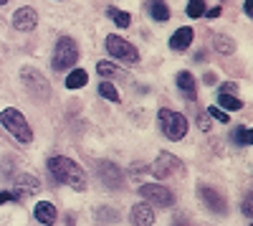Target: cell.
Returning <instances> with one entry per match:
<instances>
[{"instance_id":"obj_30","label":"cell","mask_w":253,"mask_h":226,"mask_svg":"<svg viewBox=\"0 0 253 226\" xmlns=\"http://www.w3.org/2000/svg\"><path fill=\"white\" fill-rule=\"evenodd\" d=\"M236 89H238V87L233 84V81H225V84H220V87H218V92H225V94H233Z\"/></svg>"},{"instance_id":"obj_9","label":"cell","mask_w":253,"mask_h":226,"mask_svg":"<svg viewBox=\"0 0 253 226\" xmlns=\"http://www.w3.org/2000/svg\"><path fill=\"white\" fill-rule=\"evenodd\" d=\"M198 196H200V201L213 214H218V216H225L228 214V201H225V196L220 191L210 188V186H198Z\"/></svg>"},{"instance_id":"obj_25","label":"cell","mask_w":253,"mask_h":226,"mask_svg":"<svg viewBox=\"0 0 253 226\" xmlns=\"http://www.w3.org/2000/svg\"><path fill=\"white\" fill-rule=\"evenodd\" d=\"M187 15L190 18L205 15V0H190V3H187Z\"/></svg>"},{"instance_id":"obj_12","label":"cell","mask_w":253,"mask_h":226,"mask_svg":"<svg viewBox=\"0 0 253 226\" xmlns=\"http://www.w3.org/2000/svg\"><path fill=\"white\" fill-rule=\"evenodd\" d=\"M129 221L132 226H152L155 224V209L150 203H134L129 211Z\"/></svg>"},{"instance_id":"obj_26","label":"cell","mask_w":253,"mask_h":226,"mask_svg":"<svg viewBox=\"0 0 253 226\" xmlns=\"http://www.w3.org/2000/svg\"><path fill=\"white\" fill-rule=\"evenodd\" d=\"M96 216H99L101 221H117V211H114V209H107V206H101V209L96 211Z\"/></svg>"},{"instance_id":"obj_6","label":"cell","mask_w":253,"mask_h":226,"mask_svg":"<svg viewBox=\"0 0 253 226\" xmlns=\"http://www.w3.org/2000/svg\"><path fill=\"white\" fill-rule=\"evenodd\" d=\"M139 196L150 206H160V209H170L175 203V193L162 183H144V186H139Z\"/></svg>"},{"instance_id":"obj_11","label":"cell","mask_w":253,"mask_h":226,"mask_svg":"<svg viewBox=\"0 0 253 226\" xmlns=\"http://www.w3.org/2000/svg\"><path fill=\"white\" fill-rule=\"evenodd\" d=\"M20 76H23V84H26V87L33 92V94H38V92H41V97H43V99H48V94H51V87H48V81H46L43 76H41L36 69L26 66Z\"/></svg>"},{"instance_id":"obj_36","label":"cell","mask_w":253,"mask_h":226,"mask_svg":"<svg viewBox=\"0 0 253 226\" xmlns=\"http://www.w3.org/2000/svg\"><path fill=\"white\" fill-rule=\"evenodd\" d=\"M5 3H8V0H0V5H5Z\"/></svg>"},{"instance_id":"obj_20","label":"cell","mask_w":253,"mask_h":226,"mask_svg":"<svg viewBox=\"0 0 253 226\" xmlns=\"http://www.w3.org/2000/svg\"><path fill=\"white\" fill-rule=\"evenodd\" d=\"M86 81H89L86 71H84V69H74L66 76V89H81V87H86Z\"/></svg>"},{"instance_id":"obj_5","label":"cell","mask_w":253,"mask_h":226,"mask_svg":"<svg viewBox=\"0 0 253 226\" xmlns=\"http://www.w3.org/2000/svg\"><path fill=\"white\" fill-rule=\"evenodd\" d=\"M104 46H107V54H112L114 58L124 61V64H129V66L139 64V51L126 38H122L119 33H109L107 41H104Z\"/></svg>"},{"instance_id":"obj_34","label":"cell","mask_w":253,"mask_h":226,"mask_svg":"<svg viewBox=\"0 0 253 226\" xmlns=\"http://www.w3.org/2000/svg\"><path fill=\"white\" fill-rule=\"evenodd\" d=\"M172 226H195V224H190V221H175Z\"/></svg>"},{"instance_id":"obj_8","label":"cell","mask_w":253,"mask_h":226,"mask_svg":"<svg viewBox=\"0 0 253 226\" xmlns=\"http://www.w3.org/2000/svg\"><path fill=\"white\" fill-rule=\"evenodd\" d=\"M94 166H96V173H99L101 183L107 188H112V191L124 188V173H122L119 166H114V163H109V160H96Z\"/></svg>"},{"instance_id":"obj_31","label":"cell","mask_w":253,"mask_h":226,"mask_svg":"<svg viewBox=\"0 0 253 226\" xmlns=\"http://www.w3.org/2000/svg\"><path fill=\"white\" fill-rule=\"evenodd\" d=\"M8 201H18L15 193H10V191H0V206H3V203H8Z\"/></svg>"},{"instance_id":"obj_7","label":"cell","mask_w":253,"mask_h":226,"mask_svg":"<svg viewBox=\"0 0 253 226\" xmlns=\"http://www.w3.org/2000/svg\"><path fill=\"white\" fill-rule=\"evenodd\" d=\"M180 173H185L182 160H180L177 155H172V153H167V150H162V153L155 158V163H152V175H155L157 180L172 178V175H180Z\"/></svg>"},{"instance_id":"obj_18","label":"cell","mask_w":253,"mask_h":226,"mask_svg":"<svg viewBox=\"0 0 253 226\" xmlns=\"http://www.w3.org/2000/svg\"><path fill=\"white\" fill-rule=\"evenodd\" d=\"M218 110H228V112H238L243 110V102L236 97V94H225V92H218Z\"/></svg>"},{"instance_id":"obj_21","label":"cell","mask_w":253,"mask_h":226,"mask_svg":"<svg viewBox=\"0 0 253 226\" xmlns=\"http://www.w3.org/2000/svg\"><path fill=\"white\" fill-rule=\"evenodd\" d=\"M107 15L114 20V23L119 26V28H129L132 26V18H129V13L126 10H119V8H109L107 10Z\"/></svg>"},{"instance_id":"obj_33","label":"cell","mask_w":253,"mask_h":226,"mask_svg":"<svg viewBox=\"0 0 253 226\" xmlns=\"http://www.w3.org/2000/svg\"><path fill=\"white\" fill-rule=\"evenodd\" d=\"M251 5H253L251 0H246V3H243V13H246V15H251Z\"/></svg>"},{"instance_id":"obj_4","label":"cell","mask_w":253,"mask_h":226,"mask_svg":"<svg viewBox=\"0 0 253 226\" xmlns=\"http://www.w3.org/2000/svg\"><path fill=\"white\" fill-rule=\"evenodd\" d=\"M157 125H160L162 135L167 140H172V142H180L187 135V119H185V114L172 112V110H167V107H162L157 112Z\"/></svg>"},{"instance_id":"obj_3","label":"cell","mask_w":253,"mask_h":226,"mask_svg":"<svg viewBox=\"0 0 253 226\" xmlns=\"http://www.w3.org/2000/svg\"><path fill=\"white\" fill-rule=\"evenodd\" d=\"M0 122H3V127H5L18 142H23V145H28V142L33 140V130H31L26 114L20 112V110L5 107L3 112H0Z\"/></svg>"},{"instance_id":"obj_35","label":"cell","mask_w":253,"mask_h":226,"mask_svg":"<svg viewBox=\"0 0 253 226\" xmlns=\"http://www.w3.org/2000/svg\"><path fill=\"white\" fill-rule=\"evenodd\" d=\"M66 226H74V219H69V221H66Z\"/></svg>"},{"instance_id":"obj_15","label":"cell","mask_w":253,"mask_h":226,"mask_svg":"<svg viewBox=\"0 0 253 226\" xmlns=\"http://www.w3.org/2000/svg\"><path fill=\"white\" fill-rule=\"evenodd\" d=\"M38 188H41V183H38L33 175L26 173V175H18V180H15V191H13V193H15L18 201H23L28 193H36Z\"/></svg>"},{"instance_id":"obj_32","label":"cell","mask_w":253,"mask_h":226,"mask_svg":"<svg viewBox=\"0 0 253 226\" xmlns=\"http://www.w3.org/2000/svg\"><path fill=\"white\" fill-rule=\"evenodd\" d=\"M220 13H223V8H220V5H215V8L205 10V15H208V18H220Z\"/></svg>"},{"instance_id":"obj_19","label":"cell","mask_w":253,"mask_h":226,"mask_svg":"<svg viewBox=\"0 0 253 226\" xmlns=\"http://www.w3.org/2000/svg\"><path fill=\"white\" fill-rule=\"evenodd\" d=\"M213 46H215V51H220L223 56L236 54V41H233V38H228V36H220V33L213 36Z\"/></svg>"},{"instance_id":"obj_17","label":"cell","mask_w":253,"mask_h":226,"mask_svg":"<svg viewBox=\"0 0 253 226\" xmlns=\"http://www.w3.org/2000/svg\"><path fill=\"white\" fill-rule=\"evenodd\" d=\"M147 13H150L155 20H160V23H165V20H170V5L165 3V0H150L147 3Z\"/></svg>"},{"instance_id":"obj_14","label":"cell","mask_w":253,"mask_h":226,"mask_svg":"<svg viewBox=\"0 0 253 226\" xmlns=\"http://www.w3.org/2000/svg\"><path fill=\"white\" fill-rule=\"evenodd\" d=\"M193 38H195V31L187 28V26H182V28H177V31L170 36V49H172V51H185V49H190Z\"/></svg>"},{"instance_id":"obj_27","label":"cell","mask_w":253,"mask_h":226,"mask_svg":"<svg viewBox=\"0 0 253 226\" xmlns=\"http://www.w3.org/2000/svg\"><path fill=\"white\" fill-rule=\"evenodd\" d=\"M208 117H213V119H218V122H223V125H225V122L230 119L223 110H218V107H208Z\"/></svg>"},{"instance_id":"obj_24","label":"cell","mask_w":253,"mask_h":226,"mask_svg":"<svg viewBox=\"0 0 253 226\" xmlns=\"http://www.w3.org/2000/svg\"><path fill=\"white\" fill-rule=\"evenodd\" d=\"M96 92H99V97L109 99V102H119V92H117V87L112 84V81H101Z\"/></svg>"},{"instance_id":"obj_28","label":"cell","mask_w":253,"mask_h":226,"mask_svg":"<svg viewBox=\"0 0 253 226\" xmlns=\"http://www.w3.org/2000/svg\"><path fill=\"white\" fill-rule=\"evenodd\" d=\"M198 127L203 132H210V117H208V112H200L198 114Z\"/></svg>"},{"instance_id":"obj_23","label":"cell","mask_w":253,"mask_h":226,"mask_svg":"<svg viewBox=\"0 0 253 226\" xmlns=\"http://www.w3.org/2000/svg\"><path fill=\"white\" fill-rule=\"evenodd\" d=\"M230 140H233L236 145H251L253 132H251V127H236L233 132H230Z\"/></svg>"},{"instance_id":"obj_10","label":"cell","mask_w":253,"mask_h":226,"mask_svg":"<svg viewBox=\"0 0 253 226\" xmlns=\"http://www.w3.org/2000/svg\"><path fill=\"white\" fill-rule=\"evenodd\" d=\"M13 26H15L20 33H31V31H36V26H38V13H36L31 5L18 8L15 15H13Z\"/></svg>"},{"instance_id":"obj_16","label":"cell","mask_w":253,"mask_h":226,"mask_svg":"<svg viewBox=\"0 0 253 226\" xmlns=\"http://www.w3.org/2000/svg\"><path fill=\"white\" fill-rule=\"evenodd\" d=\"M177 89L180 94H185V99L193 102L198 97V84H195V76L190 74V71H180L177 74Z\"/></svg>"},{"instance_id":"obj_2","label":"cell","mask_w":253,"mask_h":226,"mask_svg":"<svg viewBox=\"0 0 253 226\" xmlns=\"http://www.w3.org/2000/svg\"><path fill=\"white\" fill-rule=\"evenodd\" d=\"M79 44L71 38V36H58L56 41V51H53V61L51 66L53 71H69L79 64Z\"/></svg>"},{"instance_id":"obj_1","label":"cell","mask_w":253,"mask_h":226,"mask_svg":"<svg viewBox=\"0 0 253 226\" xmlns=\"http://www.w3.org/2000/svg\"><path fill=\"white\" fill-rule=\"evenodd\" d=\"M46 168L63 186H69L74 191H86V173H84V168L76 160H71L66 155H53L46 160Z\"/></svg>"},{"instance_id":"obj_29","label":"cell","mask_w":253,"mask_h":226,"mask_svg":"<svg viewBox=\"0 0 253 226\" xmlns=\"http://www.w3.org/2000/svg\"><path fill=\"white\" fill-rule=\"evenodd\" d=\"M243 214L246 216H253V198H251V193L243 198Z\"/></svg>"},{"instance_id":"obj_13","label":"cell","mask_w":253,"mask_h":226,"mask_svg":"<svg viewBox=\"0 0 253 226\" xmlns=\"http://www.w3.org/2000/svg\"><path fill=\"white\" fill-rule=\"evenodd\" d=\"M33 216L41 221V224H46V226H53L58 221V211L51 201H38L36 203V209H33Z\"/></svg>"},{"instance_id":"obj_22","label":"cell","mask_w":253,"mask_h":226,"mask_svg":"<svg viewBox=\"0 0 253 226\" xmlns=\"http://www.w3.org/2000/svg\"><path fill=\"white\" fill-rule=\"evenodd\" d=\"M96 71H99L101 76H107V79H117V76H122V74H124L119 66H114V64H112V61H96Z\"/></svg>"}]
</instances>
